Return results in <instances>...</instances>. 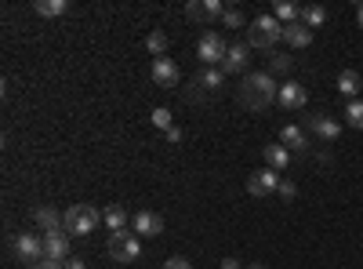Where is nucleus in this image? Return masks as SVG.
I'll list each match as a JSON object with an SVG mask.
<instances>
[{"mask_svg": "<svg viewBox=\"0 0 363 269\" xmlns=\"http://www.w3.org/2000/svg\"><path fill=\"white\" fill-rule=\"evenodd\" d=\"M236 95H240V106H244V109L262 113V109H269L272 102H277L280 87H277V80H272V73H244Z\"/></svg>", "mask_w": 363, "mask_h": 269, "instance_id": "obj_1", "label": "nucleus"}, {"mask_svg": "<svg viewBox=\"0 0 363 269\" xmlns=\"http://www.w3.org/2000/svg\"><path fill=\"white\" fill-rule=\"evenodd\" d=\"M277 40H284V26L272 18V15H258V18L247 26V48L269 51Z\"/></svg>", "mask_w": 363, "mask_h": 269, "instance_id": "obj_2", "label": "nucleus"}, {"mask_svg": "<svg viewBox=\"0 0 363 269\" xmlns=\"http://www.w3.org/2000/svg\"><path fill=\"white\" fill-rule=\"evenodd\" d=\"M62 219H66V233H69V236H87V233H95V226L102 222V215H99L91 204H73V207H66Z\"/></svg>", "mask_w": 363, "mask_h": 269, "instance_id": "obj_3", "label": "nucleus"}, {"mask_svg": "<svg viewBox=\"0 0 363 269\" xmlns=\"http://www.w3.org/2000/svg\"><path fill=\"white\" fill-rule=\"evenodd\" d=\"M109 258L113 262H138L142 258V244H138V236L128 233V229H120V233H109Z\"/></svg>", "mask_w": 363, "mask_h": 269, "instance_id": "obj_4", "label": "nucleus"}, {"mask_svg": "<svg viewBox=\"0 0 363 269\" xmlns=\"http://www.w3.org/2000/svg\"><path fill=\"white\" fill-rule=\"evenodd\" d=\"M225 40L215 33V29H207V33L200 37V44H196V58L207 66V70H215V66H222V58H225Z\"/></svg>", "mask_w": 363, "mask_h": 269, "instance_id": "obj_5", "label": "nucleus"}, {"mask_svg": "<svg viewBox=\"0 0 363 269\" xmlns=\"http://www.w3.org/2000/svg\"><path fill=\"white\" fill-rule=\"evenodd\" d=\"M280 190V175L272 168H258L255 175H247V193L251 197H272Z\"/></svg>", "mask_w": 363, "mask_h": 269, "instance_id": "obj_6", "label": "nucleus"}, {"mask_svg": "<svg viewBox=\"0 0 363 269\" xmlns=\"http://www.w3.org/2000/svg\"><path fill=\"white\" fill-rule=\"evenodd\" d=\"M15 255H18L26 265L40 262V258H44V236H37V233H18V236H15Z\"/></svg>", "mask_w": 363, "mask_h": 269, "instance_id": "obj_7", "label": "nucleus"}, {"mask_svg": "<svg viewBox=\"0 0 363 269\" xmlns=\"http://www.w3.org/2000/svg\"><path fill=\"white\" fill-rule=\"evenodd\" d=\"M222 4L218 0H189L186 4V18L189 22H215V18H222Z\"/></svg>", "mask_w": 363, "mask_h": 269, "instance_id": "obj_8", "label": "nucleus"}, {"mask_svg": "<svg viewBox=\"0 0 363 269\" xmlns=\"http://www.w3.org/2000/svg\"><path fill=\"white\" fill-rule=\"evenodd\" d=\"M178 80H182V73L174 66V58H167V55L153 58V84L157 87H178Z\"/></svg>", "mask_w": 363, "mask_h": 269, "instance_id": "obj_9", "label": "nucleus"}, {"mask_svg": "<svg viewBox=\"0 0 363 269\" xmlns=\"http://www.w3.org/2000/svg\"><path fill=\"white\" fill-rule=\"evenodd\" d=\"M131 229L138 236H160L164 233V215H157V212H135L131 215Z\"/></svg>", "mask_w": 363, "mask_h": 269, "instance_id": "obj_10", "label": "nucleus"}, {"mask_svg": "<svg viewBox=\"0 0 363 269\" xmlns=\"http://www.w3.org/2000/svg\"><path fill=\"white\" fill-rule=\"evenodd\" d=\"M44 258H55V262H66L69 258V233L66 229L44 233Z\"/></svg>", "mask_w": 363, "mask_h": 269, "instance_id": "obj_11", "label": "nucleus"}, {"mask_svg": "<svg viewBox=\"0 0 363 269\" xmlns=\"http://www.w3.org/2000/svg\"><path fill=\"white\" fill-rule=\"evenodd\" d=\"M247 55H251L247 44H229L225 58H222V73H244L247 70Z\"/></svg>", "mask_w": 363, "mask_h": 269, "instance_id": "obj_12", "label": "nucleus"}, {"mask_svg": "<svg viewBox=\"0 0 363 269\" xmlns=\"http://www.w3.org/2000/svg\"><path fill=\"white\" fill-rule=\"evenodd\" d=\"M306 128L313 131V135H320L323 142H335L338 138V121H330V116L327 113H316V116H306Z\"/></svg>", "mask_w": 363, "mask_h": 269, "instance_id": "obj_13", "label": "nucleus"}, {"mask_svg": "<svg viewBox=\"0 0 363 269\" xmlns=\"http://www.w3.org/2000/svg\"><path fill=\"white\" fill-rule=\"evenodd\" d=\"M277 102H280L284 109H301V106H306V87H301L298 80H287V84L280 87Z\"/></svg>", "mask_w": 363, "mask_h": 269, "instance_id": "obj_14", "label": "nucleus"}, {"mask_svg": "<svg viewBox=\"0 0 363 269\" xmlns=\"http://www.w3.org/2000/svg\"><path fill=\"white\" fill-rule=\"evenodd\" d=\"M280 146H287L291 153H306V149H309L306 128H298V124H287V128L280 131Z\"/></svg>", "mask_w": 363, "mask_h": 269, "instance_id": "obj_15", "label": "nucleus"}, {"mask_svg": "<svg viewBox=\"0 0 363 269\" xmlns=\"http://www.w3.org/2000/svg\"><path fill=\"white\" fill-rule=\"evenodd\" d=\"M284 40L291 48H309L313 44V29L306 22H291V26H284Z\"/></svg>", "mask_w": 363, "mask_h": 269, "instance_id": "obj_16", "label": "nucleus"}, {"mask_svg": "<svg viewBox=\"0 0 363 269\" xmlns=\"http://www.w3.org/2000/svg\"><path fill=\"white\" fill-rule=\"evenodd\" d=\"M37 226L44 229V233H58V229H66V219L55 212V207H37Z\"/></svg>", "mask_w": 363, "mask_h": 269, "instance_id": "obj_17", "label": "nucleus"}, {"mask_svg": "<svg viewBox=\"0 0 363 269\" xmlns=\"http://www.w3.org/2000/svg\"><path fill=\"white\" fill-rule=\"evenodd\" d=\"M265 164H269L272 171H284V168L291 164V149L280 146V142H277V146H265Z\"/></svg>", "mask_w": 363, "mask_h": 269, "instance_id": "obj_18", "label": "nucleus"}, {"mask_svg": "<svg viewBox=\"0 0 363 269\" xmlns=\"http://www.w3.org/2000/svg\"><path fill=\"white\" fill-rule=\"evenodd\" d=\"M359 87H363V80H359L356 70H342V73H338V92H342L345 99H356Z\"/></svg>", "mask_w": 363, "mask_h": 269, "instance_id": "obj_19", "label": "nucleus"}, {"mask_svg": "<svg viewBox=\"0 0 363 269\" xmlns=\"http://www.w3.org/2000/svg\"><path fill=\"white\" fill-rule=\"evenodd\" d=\"M102 222L109 226V233H120V229L128 226V212H124L120 204H109L106 212H102Z\"/></svg>", "mask_w": 363, "mask_h": 269, "instance_id": "obj_20", "label": "nucleus"}, {"mask_svg": "<svg viewBox=\"0 0 363 269\" xmlns=\"http://www.w3.org/2000/svg\"><path fill=\"white\" fill-rule=\"evenodd\" d=\"M298 15H301V8H298V4H291V0H277V11H272V18H277L280 26L298 22Z\"/></svg>", "mask_w": 363, "mask_h": 269, "instance_id": "obj_21", "label": "nucleus"}, {"mask_svg": "<svg viewBox=\"0 0 363 269\" xmlns=\"http://www.w3.org/2000/svg\"><path fill=\"white\" fill-rule=\"evenodd\" d=\"M222 84H225V73H222V70H203V73L196 77L193 87H203V92H218Z\"/></svg>", "mask_w": 363, "mask_h": 269, "instance_id": "obj_22", "label": "nucleus"}, {"mask_svg": "<svg viewBox=\"0 0 363 269\" xmlns=\"http://www.w3.org/2000/svg\"><path fill=\"white\" fill-rule=\"evenodd\" d=\"M37 15H44V18H58V15H66L69 11V4L66 0H37Z\"/></svg>", "mask_w": 363, "mask_h": 269, "instance_id": "obj_23", "label": "nucleus"}, {"mask_svg": "<svg viewBox=\"0 0 363 269\" xmlns=\"http://www.w3.org/2000/svg\"><path fill=\"white\" fill-rule=\"evenodd\" d=\"M323 18H327V11H323L320 4H309V8H301V15H298V22H306L309 29L323 26Z\"/></svg>", "mask_w": 363, "mask_h": 269, "instance_id": "obj_24", "label": "nucleus"}, {"mask_svg": "<svg viewBox=\"0 0 363 269\" xmlns=\"http://www.w3.org/2000/svg\"><path fill=\"white\" fill-rule=\"evenodd\" d=\"M345 124H349V128H363V99H352V102H349Z\"/></svg>", "mask_w": 363, "mask_h": 269, "instance_id": "obj_25", "label": "nucleus"}, {"mask_svg": "<svg viewBox=\"0 0 363 269\" xmlns=\"http://www.w3.org/2000/svg\"><path fill=\"white\" fill-rule=\"evenodd\" d=\"M145 48H149V51H153L157 58H160V55H167V33H160V29H157V33H149V40H145Z\"/></svg>", "mask_w": 363, "mask_h": 269, "instance_id": "obj_26", "label": "nucleus"}, {"mask_svg": "<svg viewBox=\"0 0 363 269\" xmlns=\"http://www.w3.org/2000/svg\"><path fill=\"white\" fill-rule=\"evenodd\" d=\"M218 22H222L225 29H240V26H244V11H240V8H225Z\"/></svg>", "mask_w": 363, "mask_h": 269, "instance_id": "obj_27", "label": "nucleus"}, {"mask_svg": "<svg viewBox=\"0 0 363 269\" xmlns=\"http://www.w3.org/2000/svg\"><path fill=\"white\" fill-rule=\"evenodd\" d=\"M287 70H291V58L287 55H280V51L269 55V73H287Z\"/></svg>", "mask_w": 363, "mask_h": 269, "instance_id": "obj_28", "label": "nucleus"}, {"mask_svg": "<svg viewBox=\"0 0 363 269\" xmlns=\"http://www.w3.org/2000/svg\"><path fill=\"white\" fill-rule=\"evenodd\" d=\"M153 124H157L160 131H171V128H174V124H171V113H167L164 106H160V109H153Z\"/></svg>", "mask_w": 363, "mask_h": 269, "instance_id": "obj_29", "label": "nucleus"}, {"mask_svg": "<svg viewBox=\"0 0 363 269\" xmlns=\"http://www.w3.org/2000/svg\"><path fill=\"white\" fill-rule=\"evenodd\" d=\"M29 269H66V262H55V258H40V262H33Z\"/></svg>", "mask_w": 363, "mask_h": 269, "instance_id": "obj_30", "label": "nucleus"}, {"mask_svg": "<svg viewBox=\"0 0 363 269\" xmlns=\"http://www.w3.org/2000/svg\"><path fill=\"white\" fill-rule=\"evenodd\" d=\"M164 269H193V265H189L186 258H182V255H174V258H167V262H164Z\"/></svg>", "mask_w": 363, "mask_h": 269, "instance_id": "obj_31", "label": "nucleus"}, {"mask_svg": "<svg viewBox=\"0 0 363 269\" xmlns=\"http://www.w3.org/2000/svg\"><path fill=\"white\" fill-rule=\"evenodd\" d=\"M277 193H280L284 200H294V193H298V190H294V182H280V190H277Z\"/></svg>", "mask_w": 363, "mask_h": 269, "instance_id": "obj_32", "label": "nucleus"}, {"mask_svg": "<svg viewBox=\"0 0 363 269\" xmlns=\"http://www.w3.org/2000/svg\"><path fill=\"white\" fill-rule=\"evenodd\" d=\"M222 269H244V262H240V258H225Z\"/></svg>", "mask_w": 363, "mask_h": 269, "instance_id": "obj_33", "label": "nucleus"}, {"mask_svg": "<svg viewBox=\"0 0 363 269\" xmlns=\"http://www.w3.org/2000/svg\"><path fill=\"white\" fill-rule=\"evenodd\" d=\"M66 269H87L84 258H66Z\"/></svg>", "mask_w": 363, "mask_h": 269, "instance_id": "obj_34", "label": "nucleus"}, {"mask_svg": "<svg viewBox=\"0 0 363 269\" xmlns=\"http://www.w3.org/2000/svg\"><path fill=\"white\" fill-rule=\"evenodd\" d=\"M356 18H359V29H363V4L356 8Z\"/></svg>", "mask_w": 363, "mask_h": 269, "instance_id": "obj_35", "label": "nucleus"}, {"mask_svg": "<svg viewBox=\"0 0 363 269\" xmlns=\"http://www.w3.org/2000/svg\"><path fill=\"white\" fill-rule=\"evenodd\" d=\"M247 269H265V265H262V262H251V265H247Z\"/></svg>", "mask_w": 363, "mask_h": 269, "instance_id": "obj_36", "label": "nucleus"}]
</instances>
